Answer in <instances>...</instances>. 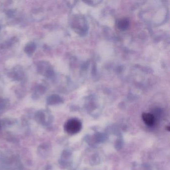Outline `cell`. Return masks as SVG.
Wrapping results in <instances>:
<instances>
[{"instance_id":"obj_1","label":"cell","mask_w":170,"mask_h":170,"mask_svg":"<svg viewBox=\"0 0 170 170\" xmlns=\"http://www.w3.org/2000/svg\"><path fill=\"white\" fill-rule=\"evenodd\" d=\"M82 123L78 119H71L67 121L64 128L67 133L70 134L78 133L81 130Z\"/></svg>"},{"instance_id":"obj_2","label":"cell","mask_w":170,"mask_h":170,"mask_svg":"<svg viewBox=\"0 0 170 170\" xmlns=\"http://www.w3.org/2000/svg\"><path fill=\"white\" fill-rule=\"evenodd\" d=\"M142 119L146 124L148 126H152L155 122V118L152 114L147 113L143 114Z\"/></svg>"},{"instance_id":"obj_3","label":"cell","mask_w":170,"mask_h":170,"mask_svg":"<svg viewBox=\"0 0 170 170\" xmlns=\"http://www.w3.org/2000/svg\"><path fill=\"white\" fill-rule=\"evenodd\" d=\"M129 26L128 21L126 19H120L117 23V26L119 29L124 30L127 28Z\"/></svg>"}]
</instances>
